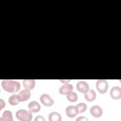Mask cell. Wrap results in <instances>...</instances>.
Segmentation results:
<instances>
[{
    "label": "cell",
    "mask_w": 121,
    "mask_h": 121,
    "mask_svg": "<svg viewBox=\"0 0 121 121\" xmlns=\"http://www.w3.org/2000/svg\"><path fill=\"white\" fill-rule=\"evenodd\" d=\"M1 86L5 91L9 93H17L21 87L19 82L9 79L3 80L1 82Z\"/></svg>",
    "instance_id": "cell-1"
},
{
    "label": "cell",
    "mask_w": 121,
    "mask_h": 121,
    "mask_svg": "<svg viewBox=\"0 0 121 121\" xmlns=\"http://www.w3.org/2000/svg\"><path fill=\"white\" fill-rule=\"evenodd\" d=\"M16 116L17 119L21 121H30L32 119V114L31 112L24 109H20L17 111Z\"/></svg>",
    "instance_id": "cell-2"
},
{
    "label": "cell",
    "mask_w": 121,
    "mask_h": 121,
    "mask_svg": "<svg viewBox=\"0 0 121 121\" xmlns=\"http://www.w3.org/2000/svg\"><path fill=\"white\" fill-rule=\"evenodd\" d=\"M96 87L100 93L104 94L108 88V82L104 79H99L96 81Z\"/></svg>",
    "instance_id": "cell-3"
},
{
    "label": "cell",
    "mask_w": 121,
    "mask_h": 121,
    "mask_svg": "<svg viewBox=\"0 0 121 121\" xmlns=\"http://www.w3.org/2000/svg\"><path fill=\"white\" fill-rule=\"evenodd\" d=\"M41 102L45 106H51L54 103V100L47 94L42 95L40 97Z\"/></svg>",
    "instance_id": "cell-4"
},
{
    "label": "cell",
    "mask_w": 121,
    "mask_h": 121,
    "mask_svg": "<svg viewBox=\"0 0 121 121\" xmlns=\"http://www.w3.org/2000/svg\"><path fill=\"white\" fill-rule=\"evenodd\" d=\"M91 114L95 118H99L103 114V110L99 105H94L90 109Z\"/></svg>",
    "instance_id": "cell-5"
},
{
    "label": "cell",
    "mask_w": 121,
    "mask_h": 121,
    "mask_svg": "<svg viewBox=\"0 0 121 121\" xmlns=\"http://www.w3.org/2000/svg\"><path fill=\"white\" fill-rule=\"evenodd\" d=\"M110 94L112 99H119L121 97V89L118 86H113L111 88Z\"/></svg>",
    "instance_id": "cell-6"
},
{
    "label": "cell",
    "mask_w": 121,
    "mask_h": 121,
    "mask_svg": "<svg viewBox=\"0 0 121 121\" xmlns=\"http://www.w3.org/2000/svg\"><path fill=\"white\" fill-rule=\"evenodd\" d=\"M18 99L20 102H24L28 100L30 97L31 93L28 89H25L21 90L18 94Z\"/></svg>",
    "instance_id": "cell-7"
},
{
    "label": "cell",
    "mask_w": 121,
    "mask_h": 121,
    "mask_svg": "<svg viewBox=\"0 0 121 121\" xmlns=\"http://www.w3.org/2000/svg\"><path fill=\"white\" fill-rule=\"evenodd\" d=\"M76 87L77 89L79 92L82 93H85L89 90V88L88 84L84 81H78Z\"/></svg>",
    "instance_id": "cell-8"
},
{
    "label": "cell",
    "mask_w": 121,
    "mask_h": 121,
    "mask_svg": "<svg viewBox=\"0 0 121 121\" xmlns=\"http://www.w3.org/2000/svg\"><path fill=\"white\" fill-rule=\"evenodd\" d=\"M66 113L69 117L74 118L78 114V112L76 106L69 105L67 107L66 109Z\"/></svg>",
    "instance_id": "cell-9"
},
{
    "label": "cell",
    "mask_w": 121,
    "mask_h": 121,
    "mask_svg": "<svg viewBox=\"0 0 121 121\" xmlns=\"http://www.w3.org/2000/svg\"><path fill=\"white\" fill-rule=\"evenodd\" d=\"M28 108L31 112H37L40 111L41 106L36 101H33L31 102L28 105Z\"/></svg>",
    "instance_id": "cell-10"
},
{
    "label": "cell",
    "mask_w": 121,
    "mask_h": 121,
    "mask_svg": "<svg viewBox=\"0 0 121 121\" xmlns=\"http://www.w3.org/2000/svg\"><path fill=\"white\" fill-rule=\"evenodd\" d=\"M73 89V87L71 84L65 83L60 88L59 93L60 95H65L69 91H72Z\"/></svg>",
    "instance_id": "cell-11"
},
{
    "label": "cell",
    "mask_w": 121,
    "mask_h": 121,
    "mask_svg": "<svg viewBox=\"0 0 121 121\" xmlns=\"http://www.w3.org/2000/svg\"><path fill=\"white\" fill-rule=\"evenodd\" d=\"M96 96V95L95 91L92 89H89L84 95L85 99L88 102H92L95 100Z\"/></svg>",
    "instance_id": "cell-12"
},
{
    "label": "cell",
    "mask_w": 121,
    "mask_h": 121,
    "mask_svg": "<svg viewBox=\"0 0 121 121\" xmlns=\"http://www.w3.org/2000/svg\"><path fill=\"white\" fill-rule=\"evenodd\" d=\"M23 84L25 89L31 90L34 88L35 81L34 79H24L23 81Z\"/></svg>",
    "instance_id": "cell-13"
},
{
    "label": "cell",
    "mask_w": 121,
    "mask_h": 121,
    "mask_svg": "<svg viewBox=\"0 0 121 121\" xmlns=\"http://www.w3.org/2000/svg\"><path fill=\"white\" fill-rule=\"evenodd\" d=\"M0 121H13V116L11 112L9 110L5 111L2 114V117L0 118Z\"/></svg>",
    "instance_id": "cell-14"
},
{
    "label": "cell",
    "mask_w": 121,
    "mask_h": 121,
    "mask_svg": "<svg viewBox=\"0 0 121 121\" xmlns=\"http://www.w3.org/2000/svg\"><path fill=\"white\" fill-rule=\"evenodd\" d=\"M48 120L49 121H60L61 120V116L59 113L53 112L49 114Z\"/></svg>",
    "instance_id": "cell-15"
},
{
    "label": "cell",
    "mask_w": 121,
    "mask_h": 121,
    "mask_svg": "<svg viewBox=\"0 0 121 121\" xmlns=\"http://www.w3.org/2000/svg\"><path fill=\"white\" fill-rule=\"evenodd\" d=\"M67 98L70 102H75L78 100V96L77 94L73 91H69L67 94Z\"/></svg>",
    "instance_id": "cell-16"
},
{
    "label": "cell",
    "mask_w": 121,
    "mask_h": 121,
    "mask_svg": "<svg viewBox=\"0 0 121 121\" xmlns=\"http://www.w3.org/2000/svg\"><path fill=\"white\" fill-rule=\"evenodd\" d=\"M20 101L18 99V95H13L10 96L9 99V103L12 105H15L19 103Z\"/></svg>",
    "instance_id": "cell-17"
},
{
    "label": "cell",
    "mask_w": 121,
    "mask_h": 121,
    "mask_svg": "<svg viewBox=\"0 0 121 121\" xmlns=\"http://www.w3.org/2000/svg\"><path fill=\"white\" fill-rule=\"evenodd\" d=\"M76 107L77 108L78 112V113H81L83 112H84L87 108V106L86 104L84 103H80L78 104L76 106Z\"/></svg>",
    "instance_id": "cell-18"
},
{
    "label": "cell",
    "mask_w": 121,
    "mask_h": 121,
    "mask_svg": "<svg viewBox=\"0 0 121 121\" xmlns=\"http://www.w3.org/2000/svg\"><path fill=\"white\" fill-rule=\"evenodd\" d=\"M76 121H88V120L85 117L80 116L76 119Z\"/></svg>",
    "instance_id": "cell-19"
},
{
    "label": "cell",
    "mask_w": 121,
    "mask_h": 121,
    "mask_svg": "<svg viewBox=\"0 0 121 121\" xmlns=\"http://www.w3.org/2000/svg\"><path fill=\"white\" fill-rule=\"evenodd\" d=\"M35 121H44V119L42 116H37L35 119Z\"/></svg>",
    "instance_id": "cell-20"
},
{
    "label": "cell",
    "mask_w": 121,
    "mask_h": 121,
    "mask_svg": "<svg viewBox=\"0 0 121 121\" xmlns=\"http://www.w3.org/2000/svg\"><path fill=\"white\" fill-rule=\"evenodd\" d=\"M5 103L4 101L0 99V110H1L2 108L5 107Z\"/></svg>",
    "instance_id": "cell-21"
}]
</instances>
